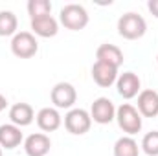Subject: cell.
Instances as JSON below:
<instances>
[{
	"mask_svg": "<svg viewBox=\"0 0 158 156\" xmlns=\"http://www.w3.org/2000/svg\"><path fill=\"white\" fill-rule=\"evenodd\" d=\"M96 59L99 63L109 64V66L119 68L123 64V51L119 50L116 44H101L96 50Z\"/></svg>",
	"mask_w": 158,
	"mask_h": 156,
	"instance_id": "cell-13",
	"label": "cell"
},
{
	"mask_svg": "<svg viewBox=\"0 0 158 156\" xmlns=\"http://www.w3.org/2000/svg\"><path fill=\"white\" fill-rule=\"evenodd\" d=\"M156 59H158V57H156Z\"/></svg>",
	"mask_w": 158,
	"mask_h": 156,
	"instance_id": "cell-24",
	"label": "cell"
},
{
	"mask_svg": "<svg viewBox=\"0 0 158 156\" xmlns=\"http://www.w3.org/2000/svg\"><path fill=\"white\" fill-rule=\"evenodd\" d=\"M28 13H30V18L46 17L52 13V2L50 0H30L28 2Z\"/></svg>",
	"mask_w": 158,
	"mask_h": 156,
	"instance_id": "cell-19",
	"label": "cell"
},
{
	"mask_svg": "<svg viewBox=\"0 0 158 156\" xmlns=\"http://www.w3.org/2000/svg\"><path fill=\"white\" fill-rule=\"evenodd\" d=\"M138 112L140 116L155 117L158 116V92L145 88L138 94Z\"/></svg>",
	"mask_w": 158,
	"mask_h": 156,
	"instance_id": "cell-10",
	"label": "cell"
},
{
	"mask_svg": "<svg viewBox=\"0 0 158 156\" xmlns=\"http://www.w3.org/2000/svg\"><path fill=\"white\" fill-rule=\"evenodd\" d=\"M31 30L35 35L39 37H55L57 31H59V24L57 20L52 17V15H46V17H37V18H31Z\"/></svg>",
	"mask_w": 158,
	"mask_h": 156,
	"instance_id": "cell-16",
	"label": "cell"
},
{
	"mask_svg": "<svg viewBox=\"0 0 158 156\" xmlns=\"http://www.w3.org/2000/svg\"><path fill=\"white\" fill-rule=\"evenodd\" d=\"M147 31V22L142 15L138 13H125L118 18V33L127 40H136L142 39Z\"/></svg>",
	"mask_w": 158,
	"mask_h": 156,
	"instance_id": "cell-1",
	"label": "cell"
},
{
	"mask_svg": "<svg viewBox=\"0 0 158 156\" xmlns=\"http://www.w3.org/2000/svg\"><path fill=\"white\" fill-rule=\"evenodd\" d=\"M142 149L149 156H158V130H151L142 140Z\"/></svg>",
	"mask_w": 158,
	"mask_h": 156,
	"instance_id": "cell-20",
	"label": "cell"
},
{
	"mask_svg": "<svg viewBox=\"0 0 158 156\" xmlns=\"http://www.w3.org/2000/svg\"><path fill=\"white\" fill-rule=\"evenodd\" d=\"M37 50H39V42H37L33 33L19 31L17 35H13V40H11L13 55H17L20 59H30V57H33L37 53Z\"/></svg>",
	"mask_w": 158,
	"mask_h": 156,
	"instance_id": "cell-4",
	"label": "cell"
},
{
	"mask_svg": "<svg viewBox=\"0 0 158 156\" xmlns=\"http://www.w3.org/2000/svg\"><path fill=\"white\" fill-rule=\"evenodd\" d=\"M0 156H2V147H0Z\"/></svg>",
	"mask_w": 158,
	"mask_h": 156,
	"instance_id": "cell-23",
	"label": "cell"
},
{
	"mask_svg": "<svg viewBox=\"0 0 158 156\" xmlns=\"http://www.w3.org/2000/svg\"><path fill=\"white\" fill-rule=\"evenodd\" d=\"M59 18H61V24L66 30H72V31H79L88 24V13L81 4H66V6H63Z\"/></svg>",
	"mask_w": 158,
	"mask_h": 156,
	"instance_id": "cell-3",
	"label": "cell"
},
{
	"mask_svg": "<svg viewBox=\"0 0 158 156\" xmlns=\"http://www.w3.org/2000/svg\"><path fill=\"white\" fill-rule=\"evenodd\" d=\"M92 79L96 81V84H99L103 88H109L110 84H114L118 81V68L96 61L94 66H92Z\"/></svg>",
	"mask_w": 158,
	"mask_h": 156,
	"instance_id": "cell-11",
	"label": "cell"
},
{
	"mask_svg": "<svg viewBox=\"0 0 158 156\" xmlns=\"http://www.w3.org/2000/svg\"><path fill=\"white\" fill-rule=\"evenodd\" d=\"M147 9L158 18V0H149L147 2Z\"/></svg>",
	"mask_w": 158,
	"mask_h": 156,
	"instance_id": "cell-21",
	"label": "cell"
},
{
	"mask_svg": "<svg viewBox=\"0 0 158 156\" xmlns=\"http://www.w3.org/2000/svg\"><path fill=\"white\" fill-rule=\"evenodd\" d=\"M116 121H118L119 129L123 132H127L129 136L142 130V116H140L138 109L132 107L131 103H123L116 109Z\"/></svg>",
	"mask_w": 158,
	"mask_h": 156,
	"instance_id": "cell-2",
	"label": "cell"
},
{
	"mask_svg": "<svg viewBox=\"0 0 158 156\" xmlns=\"http://www.w3.org/2000/svg\"><path fill=\"white\" fill-rule=\"evenodd\" d=\"M140 147L134 138L131 136H121L114 143V156H138Z\"/></svg>",
	"mask_w": 158,
	"mask_h": 156,
	"instance_id": "cell-17",
	"label": "cell"
},
{
	"mask_svg": "<svg viewBox=\"0 0 158 156\" xmlns=\"http://www.w3.org/2000/svg\"><path fill=\"white\" fill-rule=\"evenodd\" d=\"M90 117L92 121L99 123V125H107L112 119H116V107L109 97H98L94 99L92 107H90Z\"/></svg>",
	"mask_w": 158,
	"mask_h": 156,
	"instance_id": "cell-7",
	"label": "cell"
},
{
	"mask_svg": "<svg viewBox=\"0 0 158 156\" xmlns=\"http://www.w3.org/2000/svg\"><path fill=\"white\" fill-rule=\"evenodd\" d=\"M9 119H11L13 125L22 129V127H28V125L33 123L35 112H33L31 105H28V103H15L9 109Z\"/></svg>",
	"mask_w": 158,
	"mask_h": 156,
	"instance_id": "cell-15",
	"label": "cell"
},
{
	"mask_svg": "<svg viewBox=\"0 0 158 156\" xmlns=\"http://www.w3.org/2000/svg\"><path fill=\"white\" fill-rule=\"evenodd\" d=\"M116 86H118V94L123 99H132L140 94L142 83H140V77L134 72H123L121 76H118Z\"/></svg>",
	"mask_w": 158,
	"mask_h": 156,
	"instance_id": "cell-8",
	"label": "cell"
},
{
	"mask_svg": "<svg viewBox=\"0 0 158 156\" xmlns=\"http://www.w3.org/2000/svg\"><path fill=\"white\" fill-rule=\"evenodd\" d=\"M35 117H37L39 129L44 130V132H53V130H57V129L61 127V123H63V117L59 114V110H57V109H52V107L40 109Z\"/></svg>",
	"mask_w": 158,
	"mask_h": 156,
	"instance_id": "cell-12",
	"label": "cell"
},
{
	"mask_svg": "<svg viewBox=\"0 0 158 156\" xmlns=\"http://www.w3.org/2000/svg\"><path fill=\"white\" fill-rule=\"evenodd\" d=\"M24 136L20 127L13 125V123H6L0 125V147L2 149H15L22 143Z\"/></svg>",
	"mask_w": 158,
	"mask_h": 156,
	"instance_id": "cell-14",
	"label": "cell"
},
{
	"mask_svg": "<svg viewBox=\"0 0 158 156\" xmlns=\"http://www.w3.org/2000/svg\"><path fill=\"white\" fill-rule=\"evenodd\" d=\"M50 97H52V103L55 105V109H72L77 99V92H76L74 84L63 81L52 88Z\"/></svg>",
	"mask_w": 158,
	"mask_h": 156,
	"instance_id": "cell-6",
	"label": "cell"
},
{
	"mask_svg": "<svg viewBox=\"0 0 158 156\" xmlns=\"http://www.w3.org/2000/svg\"><path fill=\"white\" fill-rule=\"evenodd\" d=\"M50 147H52V142L44 132L30 134L24 140V151L28 156H46L50 153Z\"/></svg>",
	"mask_w": 158,
	"mask_h": 156,
	"instance_id": "cell-9",
	"label": "cell"
},
{
	"mask_svg": "<svg viewBox=\"0 0 158 156\" xmlns=\"http://www.w3.org/2000/svg\"><path fill=\"white\" fill-rule=\"evenodd\" d=\"M6 107H7V99H6V96H2V94H0V112H2V110H6Z\"/></svg>",
	"mask_w": 158,
	"mask_h": 156,
	"instance_id": "cell-22",
	"label": "cell"
},
{
	"mask_svg": "<svg viewBox=\"0 0 158 156\" xmlns=\"http://www.w3.org/2000/svg\"><path fill=\"white\" fill-rule=\"evenodd\" d=\"M17 15L13 11H0V37L17 35Z\"/></svg>",
	"mask_w": 158,
	"mask_h": 156,
	"instance_id": "cell-18",
	"label": "cell"
},
{
	"mask_svg": "<svg viewBox=\"0 0 158 156\" xmlns=\"http://www.w3.org/2000/svg\"><path fill=\"white\" fill-rule=\"evenodd\" d=\"M64 127L70 134H86L92 127V117L90 112H86L85 109H70L68 114L64 116Z\"/></svg>",
	"mask_w": 158,
	"mask_h": 156,
	"instance_id": "cell-5",
	"label": "cell"
}]
</instances>
